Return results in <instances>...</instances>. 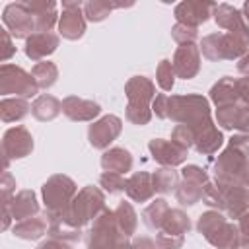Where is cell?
Wrapping results in <instances>:
<instances>
[{
  "label": "cell",
  "mask_w": 249,
  "mask_h": 249,
  "mask_svg": "<svg viewBox=\"0 0 249 249\" xmlns=\"http://www.w3.org/2000/svg\"><path fill=\"white\" fill-rule=\"evenodd\" d=\"M163 119L189 126L195 132V150L202 156L216 154L224 144V134L212 119L210 99L200 93L165 95Z\"/></svg>",
  "instance_id": "1"
},
{
  "label": "cell",
  "mask_w": 249,
  "mask_h": 249,
  "mask_svg": "<svg viewBox=\"0 0 249 249\" xmlns=\"http://www.w3.org/2000/svg\"><path fill=\"white\" fill-rule=\"evenodd\" d=\"M247 165H249V134H233L212 165L216 183L243 185Z\"/></svg>",
  "instance_id": "2"
},
{
  "label": "cell",
  "mask_w": 249,
  "mask_h": 249,
  "mask_svg": "<svg viewBox=\"0 0 249 249\" xmlns=\"http://www.w3.org/2000/svg\"><path fill=\"white\" fill-rule=\"evenodd\" d=\"M198 233L216 249H239L243 243V235L231 220L224 216L220 210H206L196 220Z\"/></svg>",
  "instance_id": "3"
},
{
  "label": "cell",
  "mask_w": 249,
  "mask_h": 249,
  "mask_svg": "<svg viewBox=\"0 0 249 249\" xmlns=\"http://www.w3.org/2000/svg\"><path fill=\"white\" fill-rule=\"evenodd\" d=\"M124 95H126V111L124 117L128 123L144 126L152 121V101L156 99V84L146 76H132L124 84Z\"/></svg>",
  "instance_id": "4"
},
{
  "label": "cell",
  "mask_w": 249,
  "mask_h": 249,
  "mask_svg": "<svg viewBox=\"0 0 249 249\" xmlns=\"http://www.w3.org/2000/svg\"><path fill=\"white\" fill-rule=\"evenodd\" d=\"M105 208H107L105 191L99 187H93V185H86L82 191H78V195L74 196L68 210L62 216H58L56 220H62L64 224L82 230L84 226L93 222ZM51 220H54V218H51Z\"/></svg>",
  "instance_id": "5"
},
{
  "label": "cell",
  "mask_w": 249,
  "mask_h": 249,
  "mask_svg": "<svg viewBox=\"0 0 249 249\" xmlns=\"http://www.w3.org/2000/svg\"><path fill=\"white\" fill-rule=\"evenodd\" d=\"M76 195H78V185L72 177H68L64 173L51 175L41 187V196H43L47 220L62 216L68 210V206L72 204Z\"/></svg>",
  "instance_id": "6"
},
{
  "label": "cell",
  "mask_w": 249,
  "mask_h": 249,
  "mask_svg": "<svg viewBox=\"0 0 249 249\" xmlns=\"http://www.w3.org/2000/svg\"><path fill=\"white\" fill-rule=\"evenodd\" d=\"M198 49H200V54L210 62L239 60L249 51V41L228 31H216V33L204 35Z\"/></svg>",
  "instance_id": "7"
},
{
  "label": "cell",
  "mask_w": 249,
  "mask_h": 249,
  "mask_svg": "<svg viewBox=\"0 0 249 249\" xmlns=\"http://www.w3.org/2000/svg\"><path fill=\"white\" fill-rule=\"evenodd\" d=\"M0 93L2 97H35L39 93V86L31 72L23 70L18 64H2L0 66Z\"/></svg>",
  "instance_id": "8"
},
{
  "label": "cell",
  "mask_w": 249,
  "mask_h": 249,
  "mask_svg": "<svg viewBox=\"0 0 249 249\" xmlns=\"http://www.w3.org/2000/svg\"><path fill=\"white\" fill-rule=\"evenodd\" d=\"M181 181L175 189V198L181 206H193L198 200H202L204 185L210 181L206 169H202L196 163H187L181 169Z\"/></svg>",
  "instance_id": "9"
},
{
  "label": "cell",
  "mask_w": 249,
  "mask_h": 249,
  "mask_svg": "<svg viewBox=\"0 0 249 249\" xmlns=\"http://www.w3.org/2000/svg\"><path fill=\"white\" fill-rule=\"evenodd\" d=\"M121 235H124L115 220V212L105 208L86 231V247L88 249H109Z\"/></svg>",
  "instance_id": "10"
},
{
  "label": "cell",
  "mask_w": 249,
  "mask_h": 249,
  "mask_svg": "<svg viewBox=\"0 0 249 249\" xmlns=\"http://www.w3.org/2000/svg\"><path fill=\"white\" fill-rule=\"evenodd\" d=\"M39 214V200L31 189L18 191L8 202H2V230L6 231L14 222H21L25 218Z\"/></svg>",
  "instance_id": "11"
},
{
  "label": "cell",
  "mask_w": 249,
  "mask_h": 249,
  "mask_svg": "<svg viewBox=\"0 0 249 249\" xmlns=\"http://www.w3.org/2000/svg\"><path fill=\"white\" fill-rule=\"evenodd\" d=\"M2 21L14 39H27L37 31L35 16L29 10L27 2H12L2 12Z\"/></svg>",
  "instance_id": "12"
},
{
  "label": "cell",
  "mask_w": 249,
  "mask_h": 249,
  "mask_svg": "<svg viewBox=\"0 0 249 249\" xmlns=\"http://www.w3.org/2000/svg\"><path fill=\"white\" fill-rule=\"evenodd\" d=\"M33 152V136L31 132L18 124L4 132L2 136V160H4V171H8V165L12 160H21Z\"/></svg>",
  "instance_id": "13"
},
{
  "label": "cell",
  "mask_w": 249,
  "mask_h": 249,
  "mask_svg": "<svg viewBox=\"0 0 249 249\" xmlns=\"http://www.w3.org/2000/svg\"><path fill=\"white\" fill-rule=\"evenodd\" d=\"M86 16H84V4L64 0L62 2V14L58 19V35L68 41H78L86 33Z\"/></svg>",
  "instance_id": "14"
},
{
  "label": "cell",
  "mask_w": 249,
  "mask_h": 249,
  "mask_svg": "<svg viewBox=\"0 0 249 249\" xmlns=\"http://www.w3.org/2000/svg\"><path fill=\"white\" fill-rule=\"evenodd\" d=\"M123 130V121L117 115H103L101 119L93 121L88 128L89 146L95 150H107L113 140L119 138Z\"/></svg>",
  "instance_id": "15"
},
{
  "label": "cell",
  "mask_w": 249,
  "mask_h": 249,
  "mask_svg": "<svg viewBox=\"0 0 249 249\" xmlns=\"http://www.w3.org/2000/svg\"><path fill=\"white\" fill-rule=\"evenodd\" d=\"M148 150L154 161H158L161 167H177L187 161L189 150L175 144L173 140L165 138H152L148 142Z\"/></svg>",
  "instance_id": "16"
},
{
  "label": "cell",
  "mask_w": 249,
  "mask_h": 249,
  "mask_svg": "<svg viewBox=\"0 0 249 249\" xmlns=\"http://www.w3.org/2000/svg\"><path fill=\"white\" fill-rule=\"evenodd\" d=\"M212 16H214V21H216V25L220 29H224L228 33H233V35L249 41V25H247L241 10H237L231 4L222 2V4H216L214 6Z\"/></svg>",
  "instance_id": "17"
},
{
  "label": "cell",
  "mask_w": 249,
  "mask_h": 249,
  "mask_svg": "<svg viewBox=\"0 0 249 249\" xmlns=\"http://www.w3.org/2000/svg\"><path fill=\"white\" fill-rule=\"evenodd\" d=\"M216 124L224 130H237L239 134H249V105L237 101L230 105L216 107Z\"/></svg>",
  "instance_id": "18"
},
{
  "label": "cell",
  "mask_w": 249,
  "mask_h": 249,
  "mask_svg": "<svg viewBox=\"0 0 249 249\" xmlns=\"http://www.w3.org/2000/svg\"><path fill=\"white\" fill-rule=\"evenodd\" d=\"M175 76L181 80H191L200 72V49L196 43L179 45L171 58Z\"/></svg>",
  "instance_id": "19"
},
{
  "label": "cell",
  "mask_w": 249,
  "mask_h": 249,
  "mask_svg": "<svg viewBox=\"0 0 249 249\" xmlns=\"http://www.w3.org/2000/svg\"><path fill=\"white\" fill-rule=\"evenodd\" d=\"M214 2H200V0H185L179 2L173 10V16L177 23H185L191 27H198L208 21V18L214 12Z\"/></svg>",
  "instance_id": "20"
},
{
  "label": "cell",
  "mask_w": 249,
  "mask_h": 249,
  "mask_svg": "<svg viewBox=\"0 0 249 249\" xmlns=\"http://www.w3.org/2000/svg\"><path fill=\"white\" fill-rule=\"evenodd\" d=\"M60 45V35L53 33V31H35L33 35H29L25 39V47L23 53L27 58L41 62L43 58H47L49 54H53Z\"/></svg>",
  "instance_id": "21"
},
{
  "label": "cell",
  "mask_w": 249,
  "mask_h": 249,
  "mask_svg": "<svg viewBox=\"0 0 249 249\" xmlns=\"http://www.w3.org/2000/svg\"><path fill=\"white\" fill-rule=\"evenodd\" d=\"M62 113L74 123H93V119L101 115V105L93 99L68 95L62 99Z\"/></svg>",
  "instance_id": "22"
},
{
  "label": "cell",
  "mask_w": 249,
  "mask_h": 249,
  "mask_svg": "<svg viewBox=\"0 0 249 249\" xmlns=\"http://www.w3.org/2000/svg\"><path fill=\"white\" fill-rule=\"evenodd\" d=\"M218 189L222 191L224 206H226L224 212L228 214V218L239 220L249 210V189L245 185H218Z\"/></svg>",
  "instance_id": "23"
},
{
  "label": "cell",
  "mask_w": 249,
  "mask_h": 249,
  "mask_svg": "<svg viewBox=\"0 0 249 249\" xmlns=\"http://www.w3.org/2000/svg\"><path fill=\"white\" fill-rule=\"evenodd\" d=\"M124 193L134 202H148V200H152L154 195H156L152 173L150 171H134L130 177H126Z\"/></svg>",
  "instance_id": "24"
},
{
  "label": "cell",
  "mask_w": 249,
  "mask_h": 249,
  "mask_svg": "<svg viewBox=\"0 0 249 249\" xmlns=\"http://www.w3.org/2000/svg\"><path fill=\"white\" fill-rule=\"evenodd\" d=\"M29 10L35 16V27L37 31H51L54 25H58V4L54 0H29Z\"/></svg>",
  "instance_id": "25"
},
{
  "label": "cell",
  "mask_w": 249,
  "mask_h": 249,
  "mask_svg": "<svg viewBox=\"0 0 249 249\" xmlns=\"http://www.w3.org/2000/svg\"><path fill=\"white\" fill-rule=\"evenodd\" d=\"M132 154L123 148V146H113V148H107L101 156V167L103 171H111V173H119V175H124L132 169Z\"/></svg>",
  "instance_id": "26"
},
{
  "label": "cell",
  "mask_w": 249,
  "mask_h": 249,
  "mask_svg": "<svg viewBox=\"0 0 249 249\" xmlns=\"http://www.w3.org/2000/svg\"><path fill=\"white\" fill-rule=\"evenodd\" d=\"M12 233L19 239H25V241H35L39 237H43L45 233H49V220L47 216L43 214H37V216H31V218H25L21 222H16L14 228H12Z\"/></svg>",
  "instance_id": "27"
},
{
  "label": "cell",
  "mask_w": 249,
  "mask_h": 249,
  "mask_svg": "<svg viewBox=\"0 0 249 249\" xmlns=\"http://www.w3.org/2000/svg\"><path fill=\"white\" fill-rule=\"evenodd\" d=\"M208 99L216 105H230V103H237L239 101V93H237V78L231 76H224L220 78L208 91Z\"/></svg>",
  "instance_id": "28"
},
{
  "label": "cell",
  "mask_w": 249,
  "mask_h": 249,
  "mask_svg": "<svg viewBox=\"0 0 249 249\" xmlns=\"http://www.w3.org/2000/svg\"><path fill=\"white\" fill-rule=\"evenodd\" d=\"M62 113V101L56 99L54 95L51 93H41L33 99L31 103V115L41 121V123H49V121H54L58 115Z\"/></svg>",
  "instance_id": "29"
},
{
  "label": "cell",
  "mask_w": 249,
  "mask_h": 249,
  "mask_svg": "<svg viewBox=\"0 0 249 249\" xmlns=\"http://www.w3.org/2000/svg\"><path fill=\"white\" fill-rule=\"evenodd\" d=\"M31 103L23 97H2L0 101V119L4 123H16L29 115Z\"/></svg>",
  "instance_id": "30"
},
{
  "label": "cell",
  "mask_w": 249,
  "mask_h": 249,
  "mask_svg": "<svg viewBox=\"0 0 249 249\" xmlns=\"http://www.w3.org/2000/svg\"><path fill=\"white\" fill-rule=\"evenodd\" d=\"M134 2H105V0H89L84 4V16L88 21L99 23L109 18V14L117 8H130Z\"/></svg>",
  "instance_id": "31"
},
{
  "label": "cell",
  "mask_w": 249,
  "mask_h": 249,
  "mask_svg": "<svg viewBox=\"0 0 249 249\" xmlns=\"http://www.w3.org/2000/svg\"><path fill=\"white\" fill-rule=\"evenodd\" d=\"M189 230H191L189 216L181 208H169V212H167V216H165V220H163V224L158 231L167 233V235H175V237H185V233Z\"/></svg>",
  "instance_id": "32"
},
{
  "label": "cell",
  "mask_w": 249,
  "mask_h": 249,
  "mask_svg": "<svg viewBox=\"0 0 249 249\" xmlns=\"http://www.w3.org/2000/svg\"><path fill=\"white\" fill-rule=\"evenodd\" d=\"M113 212H115V220H117L119 230L126 237H132L136 233V228H138V214H136L134 206L126 200H121Z\"/></svg>",
  "instance_id": "33"
},
{
  "label": "cell",
  "mask_w": 249,
  "mask_h": 249,
  "mask_svg": "<svg viewBox=\"0 0 249 249\" xmlns=\"http://www.w3.org/2000/svg\"><path fill=\"white\" fill-rule=\"evenodd\" d=\"M167 212H169L167 200H165V198H154V200L142 210V220H144V224H146L148 230L158 231V230L161 228V224H163Z\"/></svg>",
  "instance_id": "34"
},
{
  "label": "cell",
  "mask_w": 249,
  "mask_h": 249,
  "mask_svg": "<svg viewBox=\"0 0 249 249\" xmlns=\"http://www.w3.org/2000/svg\"><path fill=\"white\" fill-rule=\"evenodd\" d=\"M31 74H33V78H35L39 89H49V88H53V86L56 84V80H58V68H56V64L51 62V60H41V62H37V64L31 68Z\"/></svg>",
  "instance_id": "35"
},
{
  "label": "cell",
  "mask_w": 249,
  "mask_h": 249,
  "mask_svg": "<svg viewBox=\"0 0 249 249\" xmlns=\"http://www.w3.org/2000/svg\"><path fill=\"white\" fill-rule=\"evenodd\" d=\"M152 181H154V189L160 195H167V193H175L177 185H179V173L173 167H160L152 173Z\"/></svg>",
  "instance_id": "36"
},
{
  "label": "cell",
  "mask_w": 249,
  "mask_h": 249,
  "mask_svg": "<svg viewBox=\"0 0 249 249\" xmlns=\"http://www.w3.org/2000/svg\"><path fill=\"white\" fill-rule=\"evenodd\" d=\"M49 235L51 237H58L64 239L68 243H78L82 237V230L80 228H72L68 224H64L62 220H49Z\"/></svg>",
  "instance_id": "37"
},
{
  "label": "cell",
  "mask_w": 249,
  "mask_h": 249,
  "mask_svg": "<svg viewBox=\"0 0 249 249\" xmlns=\"http://www.w3.org/2000/svg\"><path fill=\"white\" fill-rule=\"evenodd\" d=\"M175 70H173V64L169 58H163L160 60L158 68H156V82L158 86L163 89V91H171L173 86H175Z\"/></svg>",
  "instance_id": "38"
},
{
  "label": "cell",
  "mask_w": 249,
  "mask_h": 249,
  "mask_svg": "<svg viewBox=\"0 0 249 249\" xmlns=\"http://www.w3.org/2000/svg\"><path fill=\"white\" fill-rule=\"evenodd\" d=\"M99 187L109 195H117V193H123L126 189V179L123 175H119V173L103 171L99 175Z\"/></svg>",
  "instance_id": "39"
},
{
  "label": "cell",
  "mask_w": 249,
  "mask_h": 249,
  "mask_svg": "<svg viewBox=\"0 0 249 249\" xmlns=\"http://www.w3.org/2000/svg\"><path fill=\"white\" fill-rule=\"evenodd\" d=\"M202 202L206 204V206H210L212 210H220V212H224V196H222V191L218 189V185L216 183H212V181H208L206 185H204V191H202Z\"/></svg>",
  "instance_id": "40"
},
{
  "label": "cell",
  "mask_w": 249,
  "mask_h": 249,
  "mask_svg": "<svg viewBox=\"0 0 249 249\" xmlns=\"http://www.w3.org/2000/svg\"><path fill=\"white\" fill-rule=\"evenodd\" d=\"M171 37L177 45L195 43L198 39V27H191V25H185V23H175L171 27Z\"/></svg>",
  "instance_id": "41"
},
{
  "label": "cell",
  "mask_w": 249,
  "mask_h": 249,
  "mask_svg": "<svg viewBox=\"0 0 249 249\" xmlns=\"http://www.w3.org/2000/svg\"><path fill=\"white\" fill-rule=\"evenodd\" d=\"M171 140L189 150L191 146H195V132L185 124H175L171 130Z\"/></svg>",
  "instance_id": "42"
},
{
  "label": "cell",
  "mask_w": 249,
  "mask_h": 249,
  "mask_svg": "<svg viewBox=\"0 0 249 249\" xmlns=\"http://www.w3.org/2000/svg\"><path fill=\"white\" fill-rule=\"evenodd\" d=\"M185 243V237H175V235H167L158 231L156 233V245L158 249H181Z\"/></svg>",
  "instance_id": "43"
},
{
  "label": "cell",
  "mask_w": 249,
  "mask_h": 249,
  "mask_svg": "<svg viewBox=\"0 0 249 249\" xmlns=\"http://www.w3.org/2000/svg\"><path fill=\"white\" fill-rule=\"evenodd\" d=\"M0 191H2V202H8V200L16 195V179L12 177L10 171H4V173H2Z\"/></svg>",
  "instance_id": "44"
},
{
  "label": "cell",
  "mask_w": 249,
  "mask_h": 249,
  "mask_svg": "<svg viewBox=\"0 0 249 249\" xmlns=\"http://www.w3.org/2000/svg\"><path fill=\"white\" fill-rule=\"evenodd\" d=\"M0 37H2V54H0V60L6 64V60L16 54V47L12 43V35H10V31L6 27L0 29Z\"/></svg>",
  "instance_id": "45"
},
{
  "label": "cell",
  "mask_w": 249,
  "mask_h": 249,
  "mask_svg": "<svg viewBox=\"0 0 249 249\" xmlns=\"http://www.w3.org/2000/svg\"><path fill=\"white\" fill-rule=\"evenodd\" d=\"M37 249H72V243L64 241V239H58V237H47L45 241L39 243Z\"/></svg>",
  "instance_id": "46"
},
{
  "label": "cell",
  "mask_w": 249,
  "mask_h": 249,
  "mask_svg": "<svg viewBox=\"0 0 249 249\" xmlns=\"http://www.w3.org/2000/svg\"><path fill=\"white\" fill-rule=\"evenodd\" d=\"M237 93H239V101L249 105V76L237 78Z\"/></svg>",
  "instance_id": "47"
},
{
  "label": "cell",
  "mask_w": 249,
  "mask_h": 249,
  "mask_svg": "<svg viewBox=\"0 0 249 249\" xmlns=\"http://www.w3.org/2000/svg\"><path fill=\"white\" fill-rule=\"evenodd\" d=\"M132 247H134V249H158L156 241L150 239V237H146V235L134 237V239H132Z\"/></svg>",
  "instance_id": "48"
},
{
  "label": "cell",
  "mask_w": 249,
  "mask_h": 249,
  "mask_svg": "<svg viewBox=\"0 0 249 249\" xmlns=\"http://www.w3.org/2000/svg\"><path fill=\"white\" fill-rule=\"evenodd\" d=\"M237 228H239V231H241V235H243V239H249V210L237 220Z\"/></svg>",
  "instance_id": "49"
},
{
  "label": "cell",
  "mask_w": 249,
  "mask_h": 249,
  "mask_svg": "<svg viewBox=\"0 0 249 249\" xmlns=\"http://www.w3.org/2000/svg\"><path fill=\"white\" fill-rule=\"evenodd\" d=\"M237 72L243 76H249V51L237 60Z\"/></svg>",
  "instance_id": "50"
},
{
  "label": "cell",
  "mask_w": 249,
  "mask_h": 249,
  "mask_svg": "<svg viewBox=\"0 0 249 249\" xmlns=\"http://www.w3.org/2000/svg\"><path fill=\"white\" fill-rule=\"evenodd\" d=\"M109 249H134L132 247V241H130V237H126V235H121Z\"/></svg>",
  "instance_id": "51"
},
{
  "label": "cell",
  "mask_w": 249,
  "mask_h": 249,
  "mask_svg": "<svg viewBox=\"0 0 249 249\" xmlns=\"http://www.w3.org/2000/svg\"><path fill=\"white\" fill-rule=\"evenodd\" d=\"M241 14H243V18H245V21H247V25H249V2H245V4L241 6Z\"/></svg>",
  "instance_id": "52"
},
{
  "label": "cell",
  "mask_w": 249,
  "mask_h": 249,
  "mask_svg": "<svg viewBox=\"0 0 249 249\" xmlns=\"http://www.w3.org/2000/svg\"><path fill=\"white\" fill-rule=\"evenodd\" d=\"M243 185L249 189V165H247V171H245V177H243Z\"/></svg>",
  "instance_id": "53"
},
{
  "label": "cell",
  "mask_w": 249,
  "mask_h": 249,
  "mask_svg": "<svg viewBox=\"0 0 249 249\" xmlns=\"http://www.w3.org/2000/svg\"><path fill=\"white\" fill-rule=\"evenodd\" d=\"M239 249H249V239H243V243H241Z\"/></svg>",
  "instance_id": "54"
}]
</instances>
